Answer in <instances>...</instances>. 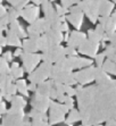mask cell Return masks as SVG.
Masks as SVG:
<instances>
[{"label":"cell","mask_w":116,"mask_h":126,"mask_svg":"<svg viewBox=\"0 0 116 126\" xmlns=\"http://www.w3.org/2000/svg\"><path fill=\"white\" fill-rule=\"evenodd\" d=\"M65 48L61 47L60 44H51L46 51H43V53L41 55V59L46 63H58L59 60L65 58Z\"/></svg>","instance_id":"1"},{"label":"cell","mask_w":116,"mask_h":126,"mask_svg":"<svg viewBox=\"0 0 116 126\" xmlns=\"http://www.w3.org/2000/svg\"><path fill=\"white\" fill-rule=\"evenodd\" d=\"M50 109V116H49V125L58 124L64 122L65 114L70 111V109L67 108L66 105H60V102H50L49 106Z\"/></svg>","instance_id":"2"},{"label":"cell","mask_w":116,"mask_h":126,"mask_svg":"<svg viewBox=\"0 0 116 126\" xmlns=\"http://www.w3.org/2000/svg\"><path fill=\"white\" fill-rule=\"evenodd\" d=\"M51 68H52V64L44 62L38 68H35L33 72H31V74L29 75V81L30 82H34L37 84L43 82L48 77H50Z\"/></svg>","instance_id":"3"},{"label":"cell","mask_w":116,"mask_h":126,"mask_svg":"<svg viewBox=\"0 0 116 126\" xmlns=\"http://www.w3.org/2000/svg\"><path fill=\"white\" fill-rule=\"evenodd\" d=\"M25 114L23 108L12 107L9 111H6V116L2 118V125H23Z\"/></svg>","instance_id":"4"},{"label":"cell","mask_w":116,"mask_h":126,"mask_svg":"<svg viewBox=\"0 0 116 126\" xmlns=\"http://www.w3.org/2000/svg\"><path fill=\"white\" fill-rule=\"evenodd\" d=\"M51 29V24L48 19H37L31 23L30 27L27 29V35L30 39H39L41 33L47 32Z\"/></svg>","instance_id":"5"},{"label":"cell","mask_w":116,"mask_h":126,"mask_svg":"<svg viewBox=\"0 0 116 126\" xmlns=\"http://www.w3.org/2000/svg\"><path fill=\"white\" fill-rule=\"evenodd\" d=\"M22 62H23V68L27 73H31L37 68L38 64L41 60V55L37 52H24L20 55Z\"/></svg>","instance_id":"6"},{"label":"cell","mask_w":116,"mask_h":126,"mask_svg":"<svg viewBox=\"0 0 116 126\" xmlns=\"http://www.w3.org/2000/svg\"><path fill=\"white\" fill-rule=\"evenodd\" d=\"M50 102H51V100H50L49 97L39 94L37 92H35V94L32 97V100H31V105H32L33 108L41 112H46L47 109H49Z\"/></svg>","instance_id":"7"},{"label":"cell","mask_w":116,"mask_h":126,"mask_svg":"<svg viewBox=\"0 0 116 126\" xmlns=\"http://www.w3.org/2000/svg\"><path fill=\"white\" fill-rule=\"evenodd\" d=\"M20 16H22L26 22H29V23L31 24L38 19L39 8L35 6H27V5H26V6L20 10Z\"/></svg>","instance_id":"8"},{"label":"cell","mask_w":116,"mask_h":126,"mask_svg":"<svg viewBox=\"0 0 116 126\" xmlns=\"http://www.w3.org/2000/svg\"><path fill=\"white\" fill-rule=\"evenodd\" d=\"M95 76V69L93 68H88V69H83L80 72L74 73V77H75L76 82L81 83V84H85V83L90 82Z\"/></svg>","instance_id":"9"},{"label":"cell","mask_w":116,"mask_h":126,"mask_svg":"<svg viewBox=\"0 0 116 126\" xmlns=\"http://www.w3.org/2000/svg\"><path fill=\"white\" fill-rule=\"evenodd\" d=\"M44 36L47 38V40L50 44H60V42L64 40L61 31L55 29H50L47 32H44Z\"/></svg>","instance_id":"10"},{"label":"cell","mask_w":116,"mask_h":126,"mask_svg":"<svg viewBox=\"0 0 116 126\" xmlns=\"http://www.w3.org/2000/svg\"><path fill=\"white\" fill-rule=\"evenodd\" d=\"M29 117L32 118V125H49V123L47 122V116H46V112H41L39 110L33 108L31 110V112L29 114Z\"/></svg>","instance_id":"11"},{"label":"cell","mask_w":116,"mask_h":126,"mask_svg":"<svg viewBox=\"0 0 116 126\" xmlns=\"http://www.w3.org/2000/svg\"><path fill=\"white\" fill-rule=\"evenodd\" d=\"M85 40V35L78 31H73L71 32V35L67 39V47L78 48V46Z\"/></svg>","instance_id":"12"},{"label":"cell","mask_w":116,"mask_h":126,"mask_svg":"<svg viewBox=\"0 0 116 126\" xmlns=\"http://www.w3.org/2000/svg\"><path fill=\"white\" fill-rule=\"evenodd\" d=\"M92 44H93V41L92 40H89L88 41L87 39L82 42L80 46H78V51L81 53H84V55H88V56H95V51H96L97 47L92 48Z\"/></svg>","instance_id":"13"},{"label":"cell","mask_w":116,"mask_h":126,"mask_svg":"<svg viewBox=\"0 0 116 126\" xmlns=\"http://www.w3.org/2000/svg\"><path fill=\"white\" fill-rule=\"evenodd\" d=\"M52 88H54V81L52 79L51 81H43V82H41L38 84L35 92L39 94H42V95L49 97L50 91H51Z\"/></svg>","instance_id":"14"},{"label":"cell","mask_w":116,"mask_h":126,"mask_svg":"<svg viewBox=\"0 0 116 126\" xmlns=\"http://www.w3.org/2000/svg\"><path fill=\"white\" fill-rule=\"evenodd\" d=\"M24 52H37L39 50V39H29L22 43Z\"/></svg>","instance_id":"15"},{"label":"cell","mask_w":116,"mask_h":126,"mask_svg":"<svg viewBox=\"0 0 116 126\" xmlns=\"http://www.w3.org/2000/svg\"><path fill=\"white\" fill-rule=\"evenodd\" d=\"M66 18L68 19L70 23H72L76 29L81 26L82 19H83V13H71L70 15H67Z\"/></svg>","instance_id":"16"},{"label":"cell","mask_w":116,"mask_h":126,"mask_svg":"<svg viewBox=\"0 0 116 126\" xmlns=\"http://www.w3.org/2000/svg\"><path fill=\"white\" fill-rule=\"evenodd\" d=\"M13 81H15L14 77L9 73L7 74H0V92H3L8 85L12 84Z\"/></svg>","instance_id":"17"},{"label":"cell","mask_w":116,"mask_h":126,"mask_svg":"<svg viewBox=\"0 0 116 126\" xmlns=\"http://www.w3.org/2000/svg\"><path fill=\"white\" fill-rule=\"evenodd\" d=\"M9 27H10L9 30H10L12 32H14L17 36H19V38H25L26 36V33L24 32V30L20 27V25L17 22V19L14 21V22H12V23H9Z\"/></svg>","instance_id":"18"},{"label":"cell","mask_w":116,"mask_h":126,"mask_svg":"<svg viewBox=\"0 0 116 126\" xmlns=\"http://www.w3.org/2000/svg\"><path fill=\"white\" fill-rule=\"evenodd\" d=\"M7 44H9V46H22V42H20L19 40V36H17V35L15 34L14 32H12L10 30H8L7 31Z\"/></svg>","instance_id":"19"},{"label":"cell","mask_w":116,"mask_h":126,"mask_svg":"<svg viewBox=\"0 0 116 126\" xmlns=\"http://www.w3.org/2000/svg\"><path fill=\"white\" fill-rule=\"evenodd\" d=\"M78 119H81V115H80V112L76 110V109H71L70 111V115H68V117L66 118V122H65V124L66 125H72V124H74L75 122H77Z\"/></svg>","instance_id":"20"},{"label":"cell","mask_w":116,"mask_h":126,"mask_svg":"<svg viewBox=\"0 0 116 126\" xmlns=\"http://www.w3.org/2000/svg\"><path fill=\"white\" fill-rule=\"evenodd\" d=\"M10 103H12V107H18V108H24L26 106V101L23 99L22 97H18V95H13L12 100H10Z\"/></svg>","instance_id":"21"},{"label":"cell","mask_w":116,"mask_h":126,"mask_svg":"<svg viewBox=\"0 0 116 126\" xmlns=\"http://www.w3.org/2000/svg\"><path fill=\"white\" fill-rule=\"evenodd\" d=\"M16 88H17V91L20 92L23 95H29V89H27V84H26L25 81L23 79H19L16 82Z\"/></svg>","instance_id":"22"},{"label":"cell","mask_w":116,"mask_h":126,"mask_svg":"<svg viewBox=\"0 0 116 126\" xmlns=\"http://www.w3.org/2000/svg\"><path fill=\"white\" fill-rule=\"evenodd\" d=\"M29 1L30 0H8V2L10 3L14 8H17V9H19V10H22V9L27 5Z\"/></svg>","instance_id":"23"},{"label":"cell","mask_w":116,"mask_h":126,"mask_svg":"<svg viewBox=\"0 0 116 126\" xmlns=\"http://www.w3.org/2000/svg\"><path fill=\"white\" fill-rule=\"evenodd\" d=\"M7 14H8L9 23H12V22L16 21V18L20 15V10L17 8H10L9 9V13H7Z\"/></svg>","instance_id":"24"},{"label":"cell","mask_w":116,"mask_h":126,"mask_svg":"<svg viewBox=\"0 0 116 126\" xmlns=\"http://www.w3.org/2000/svg\"><path fill=\"white\" fill-rule=\"evenodd\" d=\"M23 72H24V68L16 67V68H10L9 74L14 77V79H20V77L23 76Z\"/></svg>","instance_id":"25"},{"label":"cell","mask_w":116,"mask_h":126,"mask_svg":"<svg viewBox=\"0 0 116 126\" xmlns=\"http://www.w3.org/2000/svg\"><path fill=\"white\" fill-rule=\"evenodd\" d=\"M9 72H10V68L8 66V62L3 57L0 58V74H7Z\"/></svg>","instance_id":"26"},{"label":"cell","mask_w":116,"mask_h":126,"mask_svg":"<svg viewBox=\"0 0 116 126\" xmlns=\"http://www.w3.org/2000/svg\"><path fill=\"white\" fill-rule=\"evenodd\" d=\"M64 105H66L67 106V108L70 109H73L74 108V102H73V99H72V97H70V95H65V99H64Z\"/></svg>","instance_id":"27"},{"label":"cell","mask_w":116,"mask_h":126,"mask_svg":"<svg viewBox=\"0 0 116 126\" xmlns=\"http://www.w3.org/2000/svg\"><path fill=\"white\" fill-rule=\"evenodd\" d=\"M82 0H61V3H63V7H66V8H70L73 6V3H78Z\"/></svg>","instance_id":"28"},{"label":"cell","mask_w":116,"mask_h":126,"mask_svg":"<svg viewBox=\"0 0 116 126\" xmlns=\"http://www.w3.org/2000/svg\"><path fill=\"white\" fill-rule=\"evenodd\" d=\"M65 93H66L67 95H70V97H73V95H75L76 94V90L72 88V85H66L65 84Z\"/></svg>","instance_id":"29"},{"label":"cell","mask_w":116,"mask_h":126,"mask_svg":"<svg viewBox=\"0 0 116 126\" xmlns=\"http://www.w3.org/2000/svg\"><path fill=\"white\" fill-rule=\"evenodd\" d=\"M65 55H66V56H68V57L76 56V55H77V51L75 50V48L67 47V48H65Z\"/></svg>","instance_id":"30"},{"label":"cell","mask_w":116,"mask_h":126,"mask_svg":"<svg viewBox=\"0 0 116 126\" xmlns=\"http://www.w3.org/2000/svg\"><path fill=\"white\" fill-rule=\"evenodd\" d=\"M56 12H57V14L59 15V16H65V14H67V12H68V9L66 8V7H63V6H59V5H57L56 6Z\"/></svg>","instance_id":"31"},{"label":"cell","mask_w":116,"mask_h":126,"mask_svg":"<svg viewBox=\"0 0 116 126\" xmlns=\"http://www.w3.org/2000/svg\"><path fill=\"white\" fill-rule=\"evenodd\" d=\"M71 13H82V9L78 7V5H76V6H72L70 9Z\"/></svg>","instance_id":"32"},{"label":"cell","mask_w":116,"mask_h":126,"mask_svg":"<svg viewBox=\"0 0 116 126\" xmlns=\"http://www.w3.org/2000/svg\"><path fill=\"white\" fill-rule=\"evenodd\" d=\"M49 98H51V99H57V91H56L55 86L51 89V91H50V94H49Z\"/></svg>","instance_id":"33"},{"label":"cell","mask_w":116,"mask_h":126,"mask_svg":"<svg viewBox=\"0 0 116 126\" xmlns=\"http://www.w3.org/2000/svg\"><path fill=\"white\" fill-rule=\"evenodd\" d=\"M60 31L61 32H67L68 31V25H67L66 22H61V25H60Z\"/></svg>","instance_id":"34"},{"label":"cell","mask_w":116,"mask_h":126,"mask_svg":"<svg viewBox=\"0 0 116 126\" xmlns=\"http://www.w3.org/2000/svg\"><path fill=\"white\" fill-rule=\"evenodd\" d=\"M7 44V40H6V36H3L2 33H0V46L3 47Z\"/></svg>","instance_id":"35"},{"label":"cell","mask_w":116,"mask_h":126,"mask_svg":"<svg viewBox=\"0 0 116 126\" xmlns=\"http://www.w3.org/2000/svg\"><path fill=\"white\" fill-rule=\"evenodd\" d=\"M7 109H6V105L3 102H0V115L1 114H6Z\"/></svg>","instance_id":"36"},{"label":"cell","mask_w":116,"mask_h":126,"mask_svg":"<svg viewBox=\"0 0 116 126\" xmlns=\"http://www.w3.org/2000/svg\"><path fill=\"white\" fill-rule=\"evenodd\" d=\"M37 86H38V84L34 83V82H32L29 86H27V89H29V91H35V90H37Z\"/></svg>","instance_id":"37"},{"label":"cell","mask_w":116,"mask_h":126,"mask_svg":"<svg viewBox=\"0 0 116 126\" xmlns=\"http://www.w3.org/2000/svg\"><path fill=\"white\" fill-rule=\"evenodd\" d=\"M12 52H10V51H7L6 53H5V55H3V58L6 59L7 62H10V60H12Z\"/></svg>","instance_id":"38"},{"label":"cell","mask_w":116,"mask_h":126,"mask_svg":"<svg viewBox=\"0 0 116 126\" xmlns=\"http://www.w3.org/2000/svg\"><path fill=\"white\" fill-rule=\"evenodd\" d=\"M6 14H7L6 8H5L3 6H1V5H0V17H1V16H3V15H6Z\"/></svg>","instance_id":"39"},{"label":"cell","mask_w":116,"mask_h":126,"mask_svg":"<svg viewBox=\"0 0 116 126\" xmlns=\"http://www.w3.org/2000/svg\"><path fill=\"white\" fill-rule=\"evenodd\" d=\"M22 53H23V51H22L20 49H17L16 51H15V56H17V57H18V56H20Z\"/></svg>","instance_id":"40"},{"label":"cell","mask_w":116,"mask_h":126,"mask_svg":"<svg viewBox=\"0 0 116 126\" xmlns=\"http://www.w3.org/2000/svg\"><path fill=\"white\" fill-rule=\"evenodd\" d=\"M5 30H6V25H3V24L0 23V33H2Z\"/></svg>","instance_id":"41"},{"label":"cell","mask_w":116,"mask_h":126,"mask_svg":"<svg viewBox=\"0 0 116 126\" xmlns=\"http://www.w3.org/2000/svg\"><path fill=\"white\" fill-rule=\"evenodd\" d=\"M1 99H2V94H1V92H0V102H1Z\"/></svg>","instance_id":"42"},{"label":"cell","mask_w":116,"mask_h":126,"mask_svg":"<svg viewBox=\"0 0 116 126\" xmlns=\"http://www.w3.org/2000/svg\"><path fill=\"white\" fill-rule=\"evenodd\" d=\"M0 53H1V46H0Z\"/></svg>","instance_id":"43"},{"label":"cell","mask_w":116,"mask_h":126,"mask_svg":"<svg viewBox=\"0 0 116 126\" xmlns=\"http://www.w3.org/2000/svg\"><path fill=\"white\" fill-rule=\"evenodd\" d=\"M1 1H2V0H0V5H1Z\"/></svg>","instance_id":"44"},{"label":"cell","mask_w":116,"mask_h":126,"mask_svg":"<svg viewBox=\"0 0 116 126\" xmlns=\"http://www.w3.org/2000/svg\"><path fill=\"white\" fill-rule=\"evenodd\" d=\"M51 1H55V0H51Z\"/></svg>","instance_id":"45"}]
</instances>
